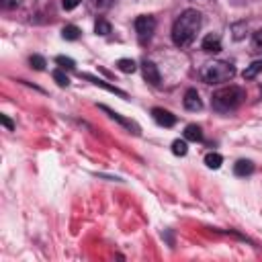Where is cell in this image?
<instances>
[{"label": "cell", "instance_id": "1", "mask_svg": "<svg viewBox=\"0 0 262 262\" xmlns=\"http://www.w3.org/2000/svg\"><path fill=\"white\" fill-rule=\"evenodd\" d=\"M199 29H201V13L195 9H186L172 25V43L176 47H189L195 41Z\"/></svg>", "mask_w": 262, "mask_h": 262}, {"label": "cell", "instance_id": "2", "mask_svg": "<svg viewBox=\"0 0 262 262\" xmlns=\"http://www.w3.org/2000/svg\"><path fill=\"white\" fill-rule=\"evenodd\" d=\"M244 98H246V92L240 86H226V88H219L217 92H213L211 104L219 113H230V111L240 107Z\"/></svg>", "mask_w": 262, "mask_h": 262}, {"label": "cell", "instance_id": "3", "mask_svg": "<svg viewBox=\"0 0 262 262\" xmlns=\"http://www.w3.org/2000/svg\"><path fill=\"white\" fill-rule=\"evenodd\" d=\"M236 76V66L230 62H209L201 70V78L205 84H223Z\"/></svg>", "mask_w": 262, "mask_h": 262}, {"label": "cell", "instance_id": "4", "mask_svg": "<svg viewBox=\"0 0 262 262\" xmlns=\"http://www.w3.org/2000/svg\"><path fill=\"white\" fill-rule=\"evenodd\" d=\"M154 31H156V19L149 17V15H141L135 19V33H137V39L141 45L149 43V39L154 37Z\"/></svg>", "mask_w": 262, "mask_h": 262}, {"label": "cell", "instance_id": "5", "mask_svg": "<svg viewBox=\"0 0 262 262\" xmlns=\"http://www.w3.org/2000/svg\"><path fill=\"white\" fill-rule=\"evenodd\" d=\"M100 109H102L104 113H107V115H109L111 119H115L117 123H121V125H123L125 129H129L131 133H135V135H139V133H141V129H139V125H137L135 121H131V119H125L123 115H119V113H115V111H111L109 107H104V104H100Z\"/></svg>", "mask_w": 262, "mask_h": 262}, {"label": "cell", "instance_id": "6", "mask_svg": "<svg viewBox=\"0 0 262 262\" xmlns=\"http://www.w3.org/2000/svg\"><path fill=\"white\" fill-rule=\"evenodd\" d=\"M152 117H154L156 123L162 125V127H174V125H176V115H172L170 111L160 109V107L152 109Z\"/></svg>", "mask_w": 262, "mask_h": 262}, {"label": "cell", "instance_id": "7", "mask_svg": "<svg viewBox=\"0 0 262 262\" xmlns=\"http://www.w3.org/2000/svg\"><path fill=\"white\" fill-rule=\"evenodd\" d=\"M141 72H143V78H145L149 84H154V86H160L162 78H160L158 66H156L154 62H149V60H143V64H141Z\"/></svg>", "mask_w": 262, "mask_h": 262}, {"label": "cell", "instance_id": "8", "mask_svg": "<svg viewBox=\"0 0 262 262\" xmlns=\"http://www.w3.org/2000/svg\"><path fill=\"white\" fill-rule=\"evenodd\" d=\"M184 109L186 111H201L203 109V100L195 88H189L184 94Z\"/></svg>", "mask_w": 262, "mask_h": 262}, {"label": "cell", "instance_id": "9", "mask_svg": "<svg viewBox=\"0 0 262 262\" xmlns=\"http://www.w3.org/2000/svg\"><path fill=\"white\" fill-rule=\"evenodd\" d=\"M80 76L86 78V80H90L94 86H100V88L109 90V92H113V94H117V96H121V98H127V92H125V90H121V88H117V86H113V84H109V82H104V80H100V78H94V76H90V74H80Z\"/></svg>", "mask_w": 262, "mask_h": 262}, {"label": "cell", "instance_id": "10", "mask_svg": "<svg viewBox=\"0 0 262 262\" xmlns=\"http://www.w3.org/2000/svg\"><path fill=\"white\" fill-rule=\"evenodd\" d=\"M201 47H203V51H207V54H219V51H221V39H219V35H213V33L207 35L203 39Z\"/></svg>", "mask_w": 262, "mask_h": 262}, {"label": "cell", "instance_id": "11", "mask_svg": "<svg viewBox=\"0 0 262 262\" xmlns=\"http://www.w3.org/2000/svg\"><path fill=\"white\" fill-rule=\"evenodd\" d=\"M254 172V164L250 160H238L234 164V174L236 176H250Z\"/></svg>", "mask_w": 262, "mask_h": 262}, {"label": "cell", "instance_id": "12", "mask_svg": "<svg viewBox=\"0 0 262 262\" xmlns=\"http://www.w3.org/2000/svg\"><path fill=\"white\" fill-rule=\"evenodd\" d=\"M184 139H189V141H203V129H201L199 125H195V123L186 125V129H184Z\"/></svg>", "mask_w": 262, "mask_h": 262}, {"label": "cell", "instance_id": "13", "mask_svg": "<svg viewBox=\"0 0 262 262\" xmlns=\"http://www.w3.org/2000/svg\"><path fill=\"white\" fill-rule=\"evenodd\" d=\"M205 164H207L209 168H213V170L221 168V164H223L221 154H217V152H209V154L205 156Z\"/></svg>", "mask_w": 262, "mask_h": 262}, {"label": "cell", "instance_id": "14", "mask_svg": "<svg viewBox=\"0 0 262 262\" xmlns=\"http://www.w3.org/2000/svg\"><path fill=\"white\" fill-rule=\"evenodd\" d=\"M260 72H262V60H256V62H252V64L244 70V74H242V76H244V80H254Z\"/></svg>", "mask_w": 262, "mask_h": 262}, {"label": "cell", "instance_id": "15", "mask_svg": "<svg viewBox=\"0 0 262 262\" xmlns=\"http://www.w3.org/2000/svg\"><path fill=\"white\" fill-rule=\"evenodd\" d=\"M88 5L94 13H104V11H109L111 5H113V0H88Z\"/></svg>", "mask_w": 262, "mask_h": 262}, {"label": "cell", "instance_id": "16", "mask_svg": "<svg viewBox=\"0 0 262 262\" xmlns=\"http://www.w3.org/2000/svg\"><path fill=\"white\" fill-rule=\"evenodd\" d=\"M62 37H64L66 41H76V39L80 37V29H78L76 25H66V27L62 29Z\"/></svg>", "mask_w": 262, "mask_h": 262}, {"label": "cell", "instance_id": "17", "mask_svg": "<svg viewBox=\"0 0 262 262\" xmlns=\"http://www.w3.org/2000/svg\"><path fill=\"white\" fill-rule=\"evenodd\" d=\"M117 68L123 72V74H133L135 72V62L133 60H129V58H121L119 62H117Z\"/></svg>", "mask_w": 262, "mask_h": 262}, {"label": "cell", "instance_id": "18", "mask_svg": "<svg viewBox=\"0 0 262 262\" xmlns=\"http://www.w3.org/2000/svg\"><path fill=\"white\" fill-rule=\"evenodd\" d=\"M186 152H189V145H186L184 139H174L172 141V154L174 156H186Z\"/></svg>", "mask_w": 262, "mask_h": 262}, {"label": "cell", "instance_id": "19", "mask_svg": "<svg viewBox=\"0 0 262 262\" xmlns=\"http://www.w3.org/2000/svg\"><path fill=\"white\" fill-rule=\"evenodd\" d=\"M94 31H96V35H109L111 33V23H107L104 19H98L96 25H94Z\"/></svg>", "mask_w": 262, "mask_h": 262}, {"label": "cell", "instance_id": "20", "mask_svg": "<svg viewBox=\"0 0 262 262\" xmlns=\"http://www.w3.org/2000/svg\"><path fill=\"white\" fill-rule=\"evenodd\" d=\"M56 64H60V68L62 70H74V60H70V58H66V56H58L56 58Z\"/></svg>", "mask_w": 262, "mask_h": 262}, {"label": "cell", "instance_id": "21", "mask_svg": "<svg viewBox=\"0 0 262 262\" xmlns=\"http://www.w3.org/2000/svg\"><path fill=\"white\" fill-rule=\"evenodd\" d=\"M29 64H31L33 70H39V72L45 70V60H43L41 56H31V58H29Z\"/></svg>", "mask_w": 262, "mask_h": 262}, {"label": "cell", "instance_id": "22", "mask_svg": "<svg viewBox=\"0 0 262 262\" xmlns=\"http://www.w3.org/2000/svg\"><path fill=\"white\" fill-rule=\"evenodd\" d=\"M54 80H56L60 86H68V84H70V78L64 74L62 68H60V70H54Z\"/></svg>", "mask_w": 262, "mask_h": 262}, {"label": "cell", "instance_id": "23", "mask_svg": "<svg viewBox=\"0 0 262 262\" xmlns=\"http://www.w3.org/2000/svg\"><path fill=\"white\" fill-rule=\"evenodd\" d=\"M252 43H254V49H256V51H260V54H262V29H258V31L254 33V37H252Z\"/></svg>", "mask_w": 262, "mask_h": 262}, {"label": "cell", "instance_id": "24", "mask_svg": "<svg viewBox=\"0 0 262 262\" xmlns=\"http://www.w3.org/2000/svg\"><path fill=\"white\" fill-rule=\"evenodd\" d=\"M80 3L82 0H62V7H64V11H74Z\"/></svg>", "mask_w": 262, "mask_h": 262}, {"label": "cell", "instance_id": "25", "mask_svg": "<svg viewBox=\"0 0 262 262\" xmlns=\"http://www.w3.org/2000/svg\"><path fill=\"white\" fill-rule=\"evenodd\" d=\"M0 3H3L5 9H17L21 5V0H0Z\"/></svg>", "mask_w": 262, "mask_h": 262}, {"label": "cell", "instance_id": "26", "mask_svg": "<svg viewBox=\"0 0 262 262\" xmlns=\"http://www.w3.org/2000/svg\"><path fill=\"white\" fill-rule=\"evenodd\" d=\"M0 121H3V125L7 127V129H15V125H13V121L7 117V115H0Z\"/></svg>", "mask_w": 262, "mask_h": 262}]
</instances>
